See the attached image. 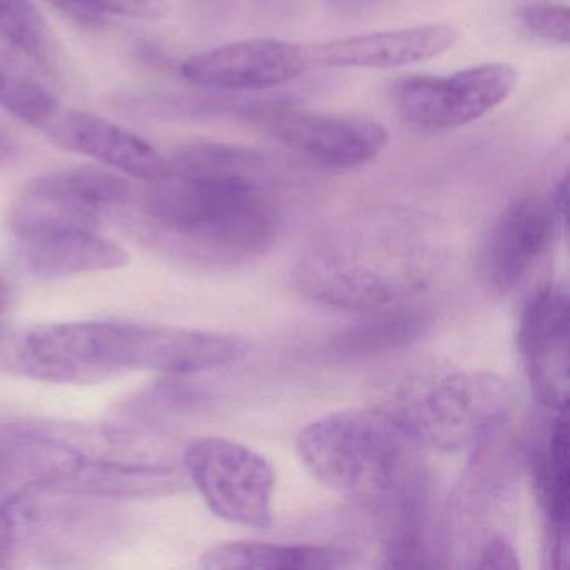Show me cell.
Instances as JSON below:
<instances>
[{
    "mask_svg": "<svg viewBox=\"0 0 570 570\" xmlns=\"http://www.w3.org/2000/svg\"><path fill=\"white\" fill-rule=\"evenodd\" d=\"M445 263L435 219L380 206L315 236L293 272L303 296L333 308L372 312L406 303L432 285Z\"/></svg>",
    "mask_w": 570,
    "mask_h": 570,
    "instance_id": "6da1fadb",
    "label": "cell"
},
{
    "mask_svg": "<svg viewBox=\"0 0 570 570\" xmlns=\"http://www.w3.org/2000/svg\"><path fill=\"white\" fill-rule=\"evenodd\" d=\"M248 343L233 333L126 322L29 326L0 346V368L38 382L92 385L132 372L198 375L232 365Z\"/></svg>",
    "mask_w": 570,
    "mask_h": 570,
    "instance_id": "7a4b0ae2",
    "label": "cell"
},
{
    "mask_svg": "<svg viewBox=\"0 0 570 570\" xmlns=\"http://www.w3.org/2000/svg\"><path fill=\"white\" fill-rule=\"evenodd\" d=\"M149 183L126 222L148 248L171 262L232 268L258 258L278 238L282 216L268 185L173 169Z\"/></svg>",
    "mask_w": 570,
    "mask_h": 570,
    "instance_id": "3957f363",
    "label": "cell"
},
{
    "mask_svg": "<svg viewBox=\"0 0 570 570\" xmlns=\"http://www.w3.org/2000/svg\"><path fill=\"white\" fill-rule=\"evenodd\" d=\"M118 436L76 423L0 422V512L49 493L108 499L125 452Z\"/></svg>",
    "mask_w": 570,
    "mask_h": 570,
    "instance_id": "277c9868",
    "label": "cell"
},
{
    "mask_svg": "<svg viewBox=\"0 0 570 570\" xmlns=\"http://www.w3.org/2000/svg\"><path fill=\"white\" fill-rule=\"evenodd\" d=\"M415 449L380 406L330 413L305 426L296 440L299 460L323 487L376 509L423 476Z\"/></svg>",
    "mask_w": 570,
    "mask_h": 570,
    "instance_id": "5b68a950",
    "label": "cell"
},
{
    "mask_svg": "<svg viewBox=\"0 0 570 570\" xmlns=\"http://www.w3.org/2000/svg\"><path fill=\"white\" fill-rule=\"evenodd\" d=\"M379 406L416 446L459 452L476 449L499 432L512 406V392L493 373L430 370L396 382Z\"/></svg>",
    "mask_w": 570,
    "mask_h": 570,
    "instance_id": "8992f818",
    "label": "cell"
},
{
    "mask_svg": "<svg viewBox=\"0 0 570 570\" xmlns=\"http://www.w3.org/2000/svg\"><path fill=\"white\" fill-rule=\"evenodd\" d=\"M131 193L128 179L96 166L39 176L9 213L12 242L16 246L69 233L96 232L102 216L128 205Z\"/></svg>",
    "mask_w": 570,
    "mask_h": 570,
    "instance_id": "52a82bcc",
    "label": "cell"
},
{
    "mask_svg": "<svg viewBox=\"0 0 570 570\" xmlns=\"http://www.w3.org/2000/svg\"><path fill=\"white\" fill-rule=\"evenodd\" d=\"M0 106L39 129L61 111L51 35L32 0H0Z\"/></svg>",
    "mask_w": 570,
    "mask_h": 570,
    "instance_id": "ba28073f",
    "label": "cell"
},
{
    "mask_svg": "<svg viewBox=\"0 0 570 570\" xmlns=\"http://www.w3.org/2000/svg\"><path fill=\"white\" fill-rule=\"evenodd\" d=\"M519 71L485 62L452 76H405L390 89L400 118L415 131L435 135L479 121L510 98Z\"/></svg>",
    "mask_w": 570,
    "mask_h": 570,
    "instance_id": "9c48e42d",
    "label": "cell"
},
{
    "mask_svg": "<svg viewBox=\"0 0 570 570\" xmlns=\"http://www.w3.org/2000/svg\"><path fill=\"white\" fill-rule=\"evenodd\" d=\"M183 462L216 515L252 529L272 525L276 479L265 456L243 443L206 436L186 449Z\"/></svg>",
    "mask_w": 570,
    "mask_h": 570,
    "instance_id": "30bf717a",
    "label": "cell"
},
{
    "mask_svg": "<svg viewBox=\"0 0 570 570\" xmlns=\"http://www.w3.org/2000/svg\"><path fill=\"white\" fill-rule=\"evenodd\" d=\"M279 145L330 171H353L375 161L390 142V131L375 119L323 115L292 106L262 102L253 112Z\"/></svg>",
    "mask_w": 570,
    "mask_h": 570,
    "instance_id": "8fae6325",
    "label": "cell"
},
{
    "mask_svg": "<svg viewBox=\"0 0 570 570\" xmlns=\"http://www.w3.org/2000/svg\"><path fill=\"white\" fill-rule=\"evenodd\" d=\"M312 66L309 49L276 38L246 39L186 59L181 75L205 91H266L302 76Z\"/></svg>",
    "mask_w": 570,
    "mask_h": 570,
    "instance_id": "7c38bea8",
    "label": "cell"
},
{
    "mask_svg": "<svg viewBox=\"0 0 570 570\" xmlns=\"http://www.w3.org/2000/svg\"><path fill=\"white\" fill-rule=\"evenodd\" d=\"M569 293L560 285L543 286L520 315L517 348L533 395L553 413L567 412L569 403Z\"/></svg>",
    "mask_w": 570,
    "mask_h": 570,
    "instance_id": "4fadbf2b",
    "label": "cell"
},
{
    "mask_svg": "<svg viewBox=\"0 0 570 570\" xmlns=\"http://www.w3.org/2000/svg\"><path fill=\"white\" fill-rule=\"evenodd\" d=\"M557 232L552 205L535 196L513 199L493 223L480 253V278L487 289L497 296L515 289Z\"/></svg>",
    "mask_w": 570,
    "mask_h": 570,
    "instance_id": "5bb4252c",
    "label": "cell"
},
{
    "mask_svg": "<svg viewBox=\"0 0 570 570\" xmlns=\"http://www.w3.org/2000/svg\"><path fill=\"white\" fill-rule=\"evenodd\" d=\"M459 32L446 22L350 36L312 46V66L342 69H399L433 61L453 49Z\"/></svg>",
    "mask_w": 570,
    "mask_h": 570,
    "instance_id": "9a60e30c",
    "label": "cell"
},
{
    "mask_svg": "<svg viewBox=\"0 0 570 570\" xmlns=\"http://www.w3.org/2000/svg\"><path fill=\"white\" fill-rule=\"evenodd\" d=\"M42 131L68 151L88 156L148 183L169 171L168 159L148 141L91 112L59 111Z\"/></svg>",
    "mask_w": 570,
    "mask_h": 570,
    "instance_id": "2e32d148",
    "label": "cell"
},
{
    "mask_svg": "<svg viewBox=\"0 0 570 570\" xmlns=\"http://www.w3.org/2000/svg\"><path fill=\"white\" fill-rule=\"evenodd\" d=\"M530 475L547 520V550L553 569L569 566V422L567 412L533 436L529 449Z\"/></svg>",
    "mask_w": 570,
    "mask_h": 570,
    "instance_id": "e0dca14e",
    "label": "cell"
},
{
    "mask_svg": "<svg viewBox=\"0 0 570 570\" xmlns=\"http://www.w3.org/2000/svg\"><path fill=\"white\" fill-rule=\"evenodd\" d=\"M14 248L28 272L41 278L111 272L122 268L129 259L128 253L99 229L22 243Z\"/></svg>",
    "mask_w": 570,
    "mask_h": 570,
    "instance_id": "ac0fdd59",
    "label": "cell"
},
{
    "mask_svg": "<svg viewBox=\"0 0 570 570\" xmlns=\"http://www.w3.org/2000/svg\"><path fill=\"white\" fill-rule=\"evenodd\" d=\"M383 512L389 513V533L383 543L386 569H433L440 567L435 543L432 542L429 515V489L420 476L409 489L390 500Z\"/></svg>",
    "mask_w": 570,
    "mask_h": 570,
    "instance_id": "d6986e66",
    "label": "cell"
},
{
    "mask_svg": "<svg viewBox=\"0 0 570 570\" xmlns=\"http://www.w3.org/2000/svg\"><path fill=\"white\" fill-rule=\"evenodd\" d=\"M348 550L333 546L229 542L202 557L208 570H332L348 566Z\"/></svg>",
    "mask_w": 570,
    "mask_h": 570,
    "instance_id": "ffe728a7",
    "label": "cell"
},
{
    "mask_svg": "<svg viewBox=\"0 0 570 570\" xmlns=\"http://www.w3.org/2000/svg\"><path fill=\"white\" fill-rule=\"evenodd\" d=\"M262 102L239 95L206 91L199 95L173 91H136L118 96L116 106L126 115L151 121L191 122L216 118L248 121Z\"/></svg>",
    "mask_w": 570,
    "mask_h": 570,
    "instance_id": "44dd1931",
    "label": "cell"
},
{
    "mask_svg": "<svg viewBox=\"0 0 570 570\" xmlns=\"http://www.w3.org/2000/svg\"><path fill=\"white\" fill-rule=\"evenodd\" d=\"M366 313L370 315L336 340L340 355L366 356L400 348L419 340L429 328V315L405 303Z\"/></svg>",
    "mask_w": 570,
    "mask_h": 570,
    "instance_id": "7402d4cb",
    "label": "cell"
},
{
    "mask_svg": "<svg viewBox=\"0 0 570 570\" xmlns=\"http://www.w3.org/2000/svg\"><path fill=\"white\" fill-rule=\"evenodd\" d=\"M52 6L72 21L88 28L105 24L108 18L156 22L169 14L166 0H51Z\"/></svg>",
    "mask_w": 570,
    "mask_h": 570,
    "instance_id": "603a6c76",
    "label": "cell"
},
{
    "mask_svg": "<svg viewBox=\"0 0 570 570\" xmlns=\"http://www.w3.org/2000/svg\"><path fill=\"white\" fill-rule=\"evenodd\" d=\"M520 24L542 41L552 45L569 46L570 12L566 6L556 2H530L517 12Z\"/></svg>",
    "mask_w": 570,
    "mask_h": 570,
    "instance_id": "cb8c5ba5",
    "label": "cell"
},
{
    "mask_svg": "<svg viewBox=\"0 0 570 570\" xmlns=\"http://www.w3.org/2000/svg\"><path fill=\"white\" fill-rule=\"evenodd\" d=\"M479 569H519V556L513 549V543L505 535H493L487 540L485 546L480 549L479 560L475 562Z\"/></svg>",
    "mask_w": 570,
    "mask_h": 570,
    "instance_id": "d4e9b609",
    "label": "cell"
},
{
    "mask_svg": "<svg viewBox=\"0 0 570 570\" xmlns=\"http://www.w3.org/2000/svg\"><path fill=\"white\" fill-rule=\"evenodd\" d=\"M238 0H188L189 11L206 31L223 28L235 14Z\"/></svg>",
    "mask_w": 570,
    "mask_h": 570,
    "instance_id": "484cf974",
    "label": "cell"
},
{
    "mask_svg": "<svg viewBox=\"0 0 570 570\" xmlns=\"http://www.w3.org/2000/svg\"><path fill=\"white\" fill-rule=\"evenodd\" d=\"M553 215H556L559 228H567V209H569V178L563 176L562 181L557 185L556 195L552 202Z\"/></svg>",
    "mask_w": 570,
    "mask_h": 570,
    "instance_id": "4316f807",
    "label": "cell"
},
{
    "mask_svg": "<svg viewBox=\"0 0 570 570\" xmlns=\"http://www.w3.org/2000/svg\"><path fill=\"white\" fill-rule=\"evenodd\" d=\"M259 6L276 16H292L299 11L305 0H258Z\"/></svg>",
    "mask_w": 570,
    "mask_h": 570,
    "instance_id": "83f0119b",
    "label": "cell"
},
{
    "mask_svg": "<svg viewBox=\"0 0 570 570\" xmlns=\"http://www.w3.org/2000/svg\"><path fill=\"white\" fill-rule=\"evenodd\" d=\"M18 153V142L8 126L0 122V166L11 161Z\"/></svg>",
    "mask_w": 570,
    "mask_h": 570,
    "instance_id": "f1b7e54d",
    "label": "cell"
},
{
    "mask_svg": "<svg viewBox=\"0 0 570 570\" xmlns=\"http://www.w3.org/2000/svg\"><path fill=\"white\" fill-rule=\"evenodd\" d=\"M375 0H328L333 11L343 16H355L366 11Z\"/></svg>",
    "mask_w": 570,
    "mask_h": 570,
    "instance_id": "f546056e",
    "label": "cell"
},
{
    "mask_svg": "<svg viewBox=\"0 0 570 570\" xmlns=\"http://www.w3.org/2000/svg\"><path fill=\"white\" fill-rule=\"evenodd\" d=\"M9 306V286L6 285L4 279L0 278V325H2V320H4L6 312H8Z\"/></svg>",
    "mask_w": 570,
    "mask_h": 570,
    "instance_id": "4dcf8cb0",
    "label": "cell"
}]
</instances>
